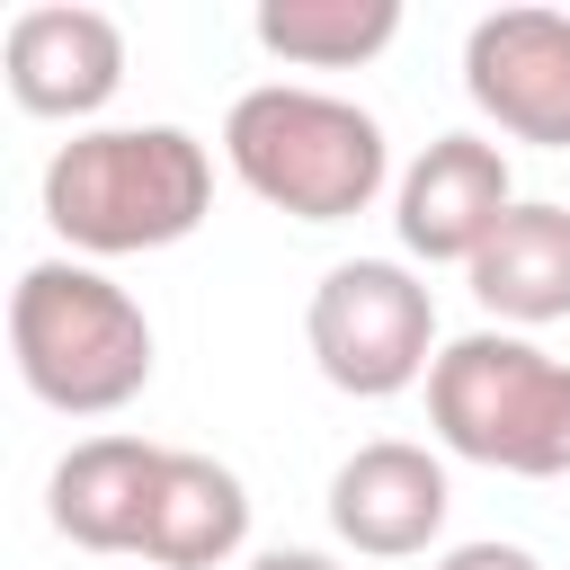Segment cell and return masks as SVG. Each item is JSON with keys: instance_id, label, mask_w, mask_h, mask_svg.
<instances>
[{"instance_id": "1", "label": "cell", "mask_w": 570, "mask_h": 570, "mask_svg": "<svg viewBox=\"0 0 570 570\" xmlns=\"http://www.w3.org/2000/svg\"><path fill=\"white\" fill-rule=\"evenodd\" d=\"M214 214V160L187 125H89L45 160V223L80 258L169 249Z\"/></svg>"}, {"instance_id": "2", "label": "cell", "mask_w": 570, "mask_h": 570, "mask_svg": "<svg viewBox=\"0 0 570 570\" xmlns=\"http://www.w3.org/2000/svg\"><path fill=\"white\" fill-rule=\"evenodd\" d=\"M223 160L258 205H276L294 223H347L392 178L383 125L356 98H330V89H303V80L240 89L232 116H223Z\"/></svg>"}, {"instance_id": "3", "label": "cell", "mask_w": 570, "mask_h": 570, "mask_svg": "<svg viewBox=\"0 0 570 570\" xmlns=\"http://www.w3.org/2000/svg\"><path fill=\"white\" fill-rule=\"evenodd\" d=\"M9 356L45 410L107 419L151 383V321L89 258H36L9 285Z\"/></svg>"}, {"instance_id": "4", "label": "cell", "mask_w": 570, "mask_h": 570, "mask_svg": "<svg viewBox=\"0 0 570 570\" xmlns=\"http://www.w3.org/2000/svg\"><path fill=\"white\" fill-rule=\"evenodd\" d=\"M428 428L463 463L561 481L570 472V365L534 347L525 330H472L436 347L428 365Z\"/></svg>"}, {"instance_id": "5", "label": "cell", "mask_w": 570, "mask_h": 570, "mask_svg": "<svg viewBox=\"0 0 570 570\" xmlns=\"http://www.w3.org/2000/svg\"><path fill=\"white\" fill-rule=\"evenodd\" d=\"M303 338H312L321 383L356 401H392L436 365V303L401 258H338L312 285Z\"/></svg>"}, {"instance_id": "6", "label": "cell", "mask_w": 570, "mask_h": 570, "mask_svg": "<svg viewBox=\"0 0 570 570\" xmlns=\"http://www.w3.org/2000/svg\"><path fill=\"white\" fill-rule=\"evenodd\" d=\"M463 98L534 151H570V18L561 9H490L463 36Z\"/></svg>"}, {"instance_id": "7", "label": "cell", "mask_w": 570, "mask_h": 570, "mask_svg": "<svg viewBox=\"0 0 570 570\" xmlns=\"http://www.w3.org/2000/svg\"><path fill=\"white\" fill-rule=\"evenodd\" d=\"M508 205H517L508 151L481 142V134H436V142L401 169L392 232H401V249L428 258V267H472L481 240L508 223Z\"/></svg>"}, {"instance_id": "8", "label": "cell", "mask_w": 570, "mask_h": 570, "mask_svg": "<svg viewBox=\"0 0 570 570\" xmlns=\"http://www.w3.org/2000/svg\"><path fill=\"white\" fill-rule=\"evenodd\" d=\"M0 71H9V98L27 116L80 125L125 89V27L107 9H80V0H36L9 18Z\"/></svg>"}, {"instance_id": "9", "label": "cell", "mask_w": 570, "mask_h": 570, "mask_svg": "<svg viewBox=\"0 0 570 570\" xmlns=\"http://www.w3.org/2000/svg\"><path fill=\"white\" fill-rule=\"evenodd\" d=\"M445 463L428 445H401V436H374L356 445L338 472H330V534L365 561H410L445 534Z\"/></svg>"}, {"instance_id": "10", "label": "cell", "mask_w": 570, "mask_h": 570, "mask_svg": "<svg viewBox=\"0 0 570 570\" xmlns=\"http://www.w3.org/2000/svg\"><path fill=\"white\" fill-rule=\"evenodd\" d=\"M160 454L169 445H142V436H89V445H71L53 463V490H45L53 534L80 543V552H142Z\"/></svg>"}, {"instance_id": "11", "label": "cell", "mask_w": 570, "mask_h": 570, "mask_svg": "<svg viewBox=\"0 0 570 570\" xmlns=\"http://www.w3.org/2000/svg\"><path fill=\"white\" fill-rule=\"evenodd\" d=\"M249 543V490L232 463L169 445L160 481H151V517H142V561L151 570H223Z\"/></svg>"}, {"instance_id": "12", "label": "cell", "mask_w": 570, "mask_h": 570, "mask_svg": "<svg viewBox=\"0 0 570 570\" xmlns=\"http://www.w3.org/2000/svg\"><path fill=\"white\" fill-rule=\"evenodd\" d=\"M472 276V303L508 330H543V321H570V205H543V196H517L508 223L481 240V258L463 267Z\"/></svg>"}, {"instance_id": "13", "label": "cell", "mask_w": 570, "mask_h": 570, "mask_svg": "<svg viewBox=\"0 0 570 570\" xmlns=\"http://www.w3.org/2000/svg\"><path fill=\"white\" fill-rule=\"evenodd\" d=\"M258 45L303 71H356L401 36V0H258Z\"/></svg>"}, {"instance_id": "14", "label": "cell", "mask_w": 570, "mask_h": 570, "mask_svg": "<svg viewBox=\"0 0 570 570\" xmlns=\"http://www.w3.org/2000/svg\"><path fill=\"white\" fill-rule=\"evenodd\" d=\"M436 570H543V561H534L525 543H454Z\"/></svg>"}, {"instance_id": "15", "label": "cell", "mask_w": 570, "mask_h": 570, "mask_svg": "<svg viewBox=\"0 0 570 570\" xmlns=\"http://www.w3.org/2000/svg\"><path fill=\"white\" fill-rule=\"evenodd\" d=\"M249 570H338L330 552H303V543H276V552H258Z\"/></svg>"}]
</instances>
